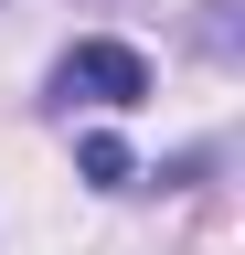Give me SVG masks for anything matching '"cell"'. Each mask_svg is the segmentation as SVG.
Masks as SVG:
<instances>
[{"mask_svg":"<svg viewBox=\"0 0 245 255\" xmlns=\"http://www.w3.org/2000/svg\"><path fill=\"white\" fill-rule=\"evenodd\" d=\"M149 96V64L128 53V43H75L64 64H53V107H139Z\"/></svg>","mask_w":245,"mask_h":255,"instance_id":"cell-1","label":"cell"},{"mask_svg":"<svg viewBox=\"0 0 245 255\" xmlns=\"http://www.w3.org/2000/svg\"><path fill=\"white\" fill-rule=\"evenodd\" d=\"M85 170H96L107 191H128V149H117V138H85Z\"/></svg>","mask_w":245,"mask_h":255,"instance_id":"cell-2","label":"cell"}]
</instances>
